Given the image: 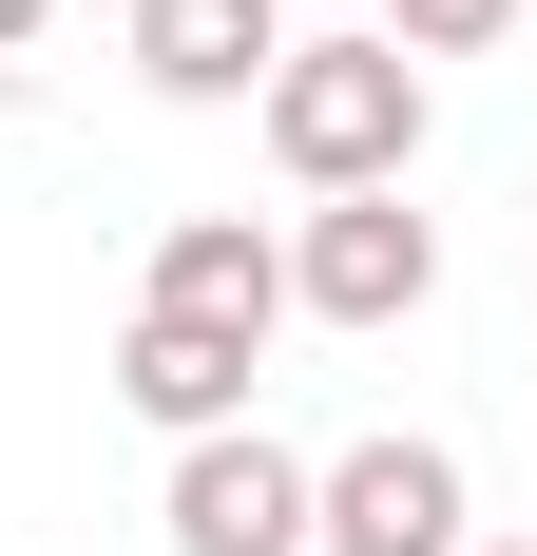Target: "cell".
<instances>
[{
	"label": "cell",
	"instance_id": "obj_5",
	"mask_svg": "<svg viewBox=\"0 0 537 556\" xmlns=\"http://www.w3.org/2000/svg\"><path fill=\"white\" fill-rule=\"evenodd\" d=\"M135 307L268 345V327H288V230H250V212H173V230H154V288H135Z\"/></svg>",
	"mask_w": 537,
	"mask_h": 556
},
{
	"label": "cell",
	"instance_id": "obj_8",
	"mask_svg": "<svg viewBox=\"0 0 537 556\" xmlns=\"http://www.w3.org/2000/svg\"><path fill=\"white\" fill-rule=\"evenodd\" d=\"M384 39L403 58H480V39H519V0H384Z\"/></svg>",
	"mask_w": 537,
	"mask_h": 556
},
{
	"label": "cell",
	"instance_id": "obj_10",
	"mask_svg": "<svg viewBox=\"0 0 537 556\" xmlns=\"http://www.w3.org/2000/svg\"><path fill=\"white\" fill-rule=\"evenodd\" d=\"M461 556H537V538H461Z\"/></svg>",
	"mask_w": 537,
	"mask_h": 556
},
{
	"label": "cell",
	"instance_id": "obj_4",
	"mask_svg": "<svg viewBox=\"0 0 537 556\" xmlns=\"http://www.w3.org/2000/svg\"><path fill=\"white\" fill-rule=\"evenodd\" d=\"M308 556H461V460H441V442L308 460Z\"/></svg>",
	"mask_w": 537,
	"mask_h": 556
},
{
	"label": "cell",
	"instance_id": "obj_6",
	"mask_svg": "<svg viewBox=\"0 0 537 556\" xmlns=\"http://www.w3.org/2000/svg\"><path fill=\"white\" fill-rule=\"evenodd\" d=\"M115 403H135V422H173V442H212V422H250V345L135 307V327H115Z\"/></svg>",
	"mask_w": 537,
	"mask_h": 556
},
{
	"label": "cell",
	"instance_id": "obj_12",
	"mask_svg": "<svg viewBox=\"0 0 537 556\" xmlns=\"http://www.w3.org/2000/svg\"><path fill=\"white\" fill-rule=\"evenodd\" d=\"M519 20H537V0H519Z\"/></svg>",
	"mask_w": 537,
	"mask_h": 556
},
{
	"label": "cell",
	"instance_id": "obj_3",
	"mask_svg": "<svg viewBox=\"0 0 537 556\" xmlns=\"http://www.w3.org/2000/svg\"><path fill=\"white\" fill-rule=\"evenodd\" d=\"M154 538H173V556H308V460L268 442V422H212V442H173Z\"/></svg>",
	"mask_w": 537,
	"mask_h": 556
},
{
	"label": "cell",
	"instance_id": "obj_9",
	"mask_svg": "<svg viewBox=\"0 0 537 556\" xmlns=\"http://www.w3.org/2000/svg\"><path fill=\"white\" fill-rule=\"evenodd\" d=\"M39 20H58V0H0V58H20V39H39Z\"/></svg>",
	"mask_w": 537,
	"mask_h": 556
},
{
	"label": "cell",
	"instance_id": "obj_11",
	"mask_svg": "<svg viewBox=\"0 0 537 556\" xmlns=\"http://www.w3.org/2000/svg\"><path fill=\"white\" fill-rule=\"evenodd\" d=\"M0 97H20V77H0Z\"/></svg>",
	"mask_w": 537,
	"mask_h": 556
},
{
	"label": "cell",
	"instance_id": "obj_2",
	"mask_svg": "<svg viewBox=\"0 0 537 556\" xmlns=\"http://www.w3.org/2000/svg\"><path fill=\"white\" fill-rule=\"evenodd\" d=\"M441 288V230L403 212V192H308V230H288V307H326V327H403Z\"/></svg>",
	"mask_w": 537,
	"mask_h": 556
},
{
	"label": "cell",
	"instance_id": "obj_7",
	"mask_svg": "<svg viewBox=\"0 0 537 556\" xmlns=\"http://www.w3.org/2000/svg\"><path fill=\"white\" fill-rule=\"evenodd\" d=\"M268 58H288L268 0H135V77L154 97H268Z\"/></svg>",
	"mask_w": 537,
	"mask_h": 556
},
{
	"label": "cell",
	"instance_id": "obj_1",
	"mask_svg": "<svg viewBox=\"0 0 537 556\" xmlns=\"http://www.w3.org/2000/svg\"><path fill=\"white\" fill-rule=\"evenodd\" d=\"M250 115H268V154L308 173V192H403V154H423V58L403 39H288Z\"/></svg>",
	"mask_w": 537,
	"mask_h": 556
}]
</instances>
